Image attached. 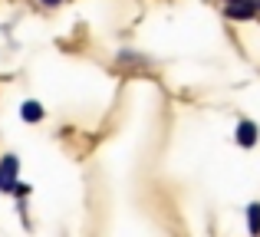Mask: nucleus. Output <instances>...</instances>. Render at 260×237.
Masks as SVG:
<instances>
[{"label":"nucleus","instance_id":"obj_1","mask_svg":"<svg viewBox=\"0 0 260 237\" xmlns=\"http://www.w3.org/2000/svg\"><path fill=\"white\" fill-rule=\"evenodd\" d=\"M17 181H20V158L13 152H7L0 158V194H10Z\"/></svg>","mask_w":260,"mask_h":237},{"label":"nucleus","instance_id":"obj_2","mask_svg":"<svg viewBox=\"0 0 260 237\" xmlns=\"http://www.w3.org/2000/svg\"><path fill=\"white\" fill-rule=\"evenodd\" d=\"M234 142H237L241 148H247V152H250V148H257V142H260V125H257L254 119L241 116V119H237V125H234Z\"/></svg>","mask_w":260,"mask_h":237},{"label":"nucleus","instance_id":"obj_3","mask_svg":"<svg viewBox=\"0 0 260 237\" xmlns=\"http://www.w3.org/2000/svg\"><path fill=\"white\" fill-rule=\"evenodd\" d=\"M224 17L228 20H254L257 4L254 0H231V4H224Z\"/></svg>","mask_w":260,"mask_h":237},{"label":"nucleus","instance_id":"obj_4","mask_svg":"<svg viewBox=\"0 0 260 237\" xmlns=\"http://www.w3.org/2000/svg\"><path fill=\"white\" fill-rule=\"evenodd\" d=\"M20 119H23L26 125H40V122L46 119L43 103H37V99H23V106H20Z\"/></svg>","mask_w":260,"mask_h":237},{"label":"nucleus","instance_id":"obj_5","mask_svg":"<svg viewBox=\"0 0 260 237\" xmlns=\"http://www.w3.org/2000/svg\"><path fill=\"white\" fill-rule=\"evenodd\" d=\"M244 214H247V234L260 237V201H250Z\"/></svg>","mask_w":260,"mask_h":237},{"label":"nucleus","instance_id":"obj_6","mask_svg":"<svg viewBox=\"0 0 260 237\" xmlns=\"http://www.w3.org/2000/svg\"><path fill=\"white\" fill-rule=\"evenodd\" d=\"M33 191V185H26V181H17V185H13V198H26V194H30Z\"/></svg>","mask_w":260,"mask_h":237},{"label":"nucleus","instance_id":"obj_7","mask_svg":"<svg viewBox=\"0 0 260 237\" xmlns=\"http://www.w3.org/2000/svg\"><path fill=\"white\" fill-rule=\"evenodd\" d=\"M37 4H40V7H50V10H53V7H63L66 0H37Z\"/></svg>","mask_w":260,"mask_h":237},{"label":"nucleus","instance_id":"obj_8","mask_svg":"<svg viewBox=\"0 0 260 237\" xmlns=\"http://www.w3.org/2000/svg\"><path fill=\"white\" fill-rule=\"evenodd\" d=\"M254 4H257V13H260V0H254Z\"/></svg>","mask_w":260,"mask_h":237},{"label":"nucleus","instance_id":"obj_9","mask_svg":"<svg viewBox=\"0 0 260 237\" xmlns=\"http://www.w3.org/2000/svg\"><path fill=\"white\" fill-rule=\"evenodd\" d=\"M224 4H231V0H224Z\"/></svg>","mask_w":260,"mask_h":237}]
</instances>
